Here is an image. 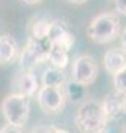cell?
Masks as SVG:
<instances>
[{
  "label": "cell",
  "mask_w": 126,
  "mask_h": 133,
  "mask_svg": "<svg viewBox=\"0 0 126 133\" xmlns=\"http://www.w3.org/2000/svg\"><path fill=\"white\" fill-rule=\"evenodd\" d=\"M96 75H98V66H96V63L91 56L84 55V56H79L74 61V64H73V80L77 85H82V86L91 85L96 80Z\"/></svg>",
  "instance_id": "obj_4"
},
{
  "label": "cell",
  "mask_w": 126,
  "mask_h": 133,
  "mask_svg": "<svg viewBox=\"0 0 126 133\" xmlns=\"http://www.w3.org/2000/svg\"><path fill=\"white\" fill-rule=\"evenodd\" d=\"M106 114L102 105L98 102L84 103L76 113V125L82 133H99L104 127Z\"/></svg>",
  "instance_id": "obj_1"
},
{
  "label": "cell",
  "mask_w": 126,
  "mask_h": 133,
  "mask_svg": "<svg viewBox=\"0 0 126 133\" xmlns=\"http://www.w3.org/2000/svg\"><path fill=\"white\" fill-rule=\"evenodd\" d=\"M113 3H115V10L120 14L126 16V0H113Z\"/></svg>",
  "instance_id": "obj_16"
},
{
  "label": "cell",
  "mask_w": 126,
  "mask_h": 133,
  "mask_svg": "<svg viewBox=\"0 0 126 133\" xmlns=\"http://www.w3.org/2000/svg\"><path fill=\"white\" fill-rule=\"evenodd\" d=\"M38 105L44 113H57L65 105V94L57 86H41L38 91Z\"/></svg>",
  "instance_id": "obj_6"
},
{
  "label": "cell",
  "mask_w": 126,
  "mask_h": 133,
  "mask_svg": "<svg viewBox=\"0 0 126 133\" xmlns=\"http://www.w3.org/2000/svg\"><path fill=\"white\" fill-rule=\"evenodd\" d=\"M50 25L52 22L46 21V19H41V21H36L32 24V38L33 39H47L49 36V31H50Z\"/></svg>",
  "instance_id": "obj_13"
},
{
  "label": "cell",
  "mask_w": 126,
  "mask_h": 133,
  "mask_svg": "<svg viewBox=\"0 0 126 133\" xmlns=\"http://www.w3.org/2000/svg\"><path fill=\"white\" fill-rule=\"evenodd\" d=\"M120 33V22L113 14H99L88 27V36L96 44H106Z\"/></svg>",
  "instance_id": "obj_3"
},
{
  "label": "cell",
  "mask_w": 126,
  "mask_h": 133,
  "mask_svg": "<svg viewBox=\"0 0 126 133\" xmlns=\"http://www.w3.org/2000/svg\"><path fill=\"white\" fill-rule=\"evenodd\" d=\"M2 114L8 124L24 127L30 114V103L28 97L24 94H10L2 102Z\"/></svg>",
  "instance_id": "obj_2"
},
{
  "label": "cell",
  "mask_w": 126,
  "mask_h": 133,
  "mask_svg": "<svg viewBox=\"0 0 126 133\" xmlns=\"http://www.w3.org/2000/svg\"><path fill=\"white\" fill-rule=\"evenodd\" d=\"M43 85L44 86H57L61 88L65 85V75L58 68H49L43 74Z\"/></svg>",
  "instance_id": "obj_12"
},
{
  "label": "cell",
  "mask_w": 126,
  "mask_h": 133,
  "mask_svg": "<svg viewBox=\"0 0 126 133\" xmlns=\"http://www.w3.org/2000/svg\"><path fill=\"white\" fill-rule=\"evenodd\" d=\"M70 3H74V5H81V3H85L87 0H68Z\"/></svg>",
  "instance_id": "obj_19"
},
{
  "label": "cell",
  "mask_w": 126,
  "mask_h": 133,
  "mask_svg": "<svg viewBox=\"0 0 126 133\" xmlns=\"http://www.w3.org/2000/svg\"><path fill=\"white\" fill-rule=\"evenodd\" d=\"M47 59L52 63L54 68L63 69V68L68 66V61H70L68 50L63 49V47H58V45H50L49 47V53H47Z\"/></svg>",
  "instance_id": "obj_11"
},
{
  "label": "cell",
  "mask_w": 126,
  "mask_h": 133,
  "mask_svg": "<svg viewBox=\"0 0 126 133\" xmlns=\"http://www.w3.org/2000/svg\"><path fill=\"white\" fill-rule=\"evenodd\" d=\"M0 133H24V131H22V127L13 125V124H7L5 127H2Z\"/></svg>",
  "instance_id": "obj_15"
},
{
  "label": "cell",
  "mask_w": 126,
  "mask_h": 133,
  "mask_svg": "<svg viewBox=\"0 0 126 133\" xmlns=\"http://www.w3.org/2000/svg\"><path fill=\"white\" fill-rule=\"evenodd\" d=\"M25 3H28V5H35V3H39L41 0H24Z\"/></svg>",
  "instance_id": "obj_20"
},
{
  "label": "cell",
  "mask_w": 126,
  "mask_h": 133,
  "mask_svg": "<svg viewBox=\"0 0 126 133\" xmlns=\"http://www.w3.org/2000/svg\"><path fill=\"white\" fill-rule=\"evenodd\" d=\"M14 85H16L19 94H24V96H27V97H32V96L36 92L38 80H36V77H35L32 72H22V74L14 80Z\"/></svg>",
  "instance_id": "obj_9"
},
{
  "label": "cell",
  "mask_w": 126,
  "mask_h": 133,
  "mask_svg": "<svg viewBox=\"0 0 126 133\" xmlns=\"http://www.w3.org/2000/svg\"><path fill=\"white\" fill-rule=\"evenodd\" d=\"M113 86L117 92H121L126 96V66L113 74Z\"/></svg>",
  "instance_id": "obj_14"
},
{
  "label": "cell",
  "mask_w": 126,
  "mask_h": 133,
  "mask_svg": "<svg viewBox=\"0 0 126 133\" xmlns=\"http://www.w3.org/2000/svg\"><path fill=\"white\" fill-rule=\"evenodd\" d=\"M124 66H126V55H124V52L113 49V50H109L104 55V68L107 69V72L115 74L120 69H123Z\"/></svg>",
  "instance_id": "obj_10"
},
{
  "label": "cell",
  "mask_w": 126,
  "mask_h": 133,
  "mask_svg": "<svg viewBox=\"0 0 126 133\" xmlns=\"http://www.w3.org/2000/svg\"><path fill=\"white\" fill-rule=\"evenodd\" d=\"M32 133H55V127H36Z\"/></svg>",
  "instance_id": "obj_17"
},
{
  "label": "cell",
  "mask_w": 126,
  "mask_h": 133,
  "mask_svg": "<svg viewBox=\"0 0 126 133\" xmlns=\"http://www.w3.org/2000/svg\"><path fill=\"white\" fill-rule=\"evenodd\" d=\"M101 105H102V110H104L106 117L117 116V114H120V113L124 110V107H126V96L121 94V92H115V94L109 96Z\"/></svg>",
  "instance_id": "obj_7"
},
{
  "label": "cell",
  "mask_w": 126,
  "mask_h": 133,
  "mask_svg": "<svg viewBox=\"0 0 126 133\" xmlns=\"http://www.w3.org/2000/svg\"><path fill=\"white\" fill-rule=\"evenodd\" d=\"M49 41L47 39H30L28 45L25 47V50L22 52V56H21V64L22 68H33V66L43 63L44 59H47V53H49Z\"/></svg>",
  "instance_id": "obj_5"
},
{
  "label": "cell",
  "mask_w": 126,
  "mask_h": 133,
  "mask_svg": "<svg viewBox=\"0 0 126 133\" xmlns=\"http://www.w3.org/2000/svg\"><path fill=\"white\" fill-rule=\"evenodd\" d=\"M121 47H123V50L126 52V28H124V31L121 33Z\"/></svg>",
  "instance_id": "obj_18"
},
{
  "label": "cell",
  "mask_w": 126,
  "mask_h": 133,
  "mask_svg": "<svg viewBox=\"0 0 126 133\" xmlns=\"http://www.w3.org/2000/svg\"><path fill=\"white\" fill-rule=\"evenodd\" d=\"M18 44L10 35L0 36V64H8L16 58Z\"/></svg>",
  "instance_id": "obj_8"
},
{
  "label": "cell",
  "mask_w": 126,
  "mask_h": 133,
  "mask_svg": "<svg viewBox=\"0 0 126 133\" xmlns=\"http://www.w3.org/2000/svg\"><path fill=\"white\" fill-rule=\"evenodd\" d=\"M55 133H68L66 130H61V128H55Z\"/></svg>",
  "instance_id": "obj_21"
}]
</instances>
